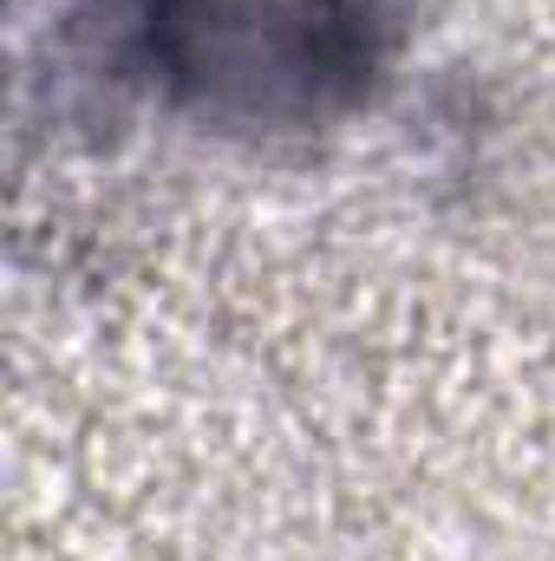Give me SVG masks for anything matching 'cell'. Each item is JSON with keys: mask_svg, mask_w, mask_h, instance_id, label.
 <instances>
[{"mask_svg": "<svg viewBox=\"0 0 555 561\" xmlns=\"http://www.w3.org/2000/svg\"><path fill=\"white\" fill-rule=\"evenodd\" d=\"M144 59L203 118L307 125L380 72L373 0H132Z\"/></svg>", "mask_w": 555, "mask_h": 561, "instance_id": "cell-1", "label": "cell"}]
</instances>
